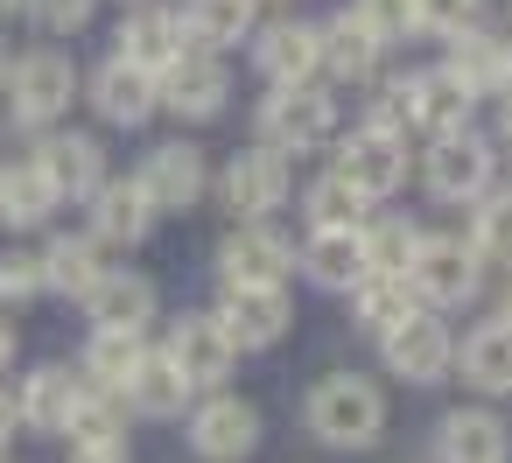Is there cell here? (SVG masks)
<instances>
[{"mask_svg": "<svg viewBox=\"0 0 512 463\" xmlns=\"http://www.w3.org/2000/svg\"><path fill=\"white\" fill-rule=\"evenodd\" d=\"M183 36H190V29H183L176 15H155V8H148V15H134V22L120 29V43H127L120 57H127V64H141L148 78H162V71H169V64L190 50Z\"/></svg>", "mask_w": 512, "mask_h": 463, "instance_id": "603a6c76", "label": "cell"}, {"mask_svg": "<svg viewBox=\"0 0 512 463\" xmlns=\"http://www.w3.org/2000/svg\"><path fill=\"white\" fill-rule=\"evenodd\" d=\"M407 8H414V29H428V36H456V29H477L484 0H407Z\"/></svg>", "mask_w": 512, "mask_h": 463, "instance_id": "8d00e7d4", "label": "cell"}, {"mask_svg": "<svg viewBox=\"0 0 512 463\" xmlns=\"http://www.w3.org/2000/svg\"><path fill=\"white\" fill-rule=\"evenodd\" d=\"M309 428L330 442V449H365L379 442L386 428V393L358 372H330L316 393H309Z\"/></svg>", "mask_w": 512, "mask_h": 463, "instance_id": "7a4b0ae2", "label": "cell"}, {"mask_svg": "<svg viewBox=\"0 0 512 463\" xmlns=\"http://www.w3.org/2000/svg\"><path fill=\"white\" fill-rule=\"evenodd\" d=\"M330 127H337V106L316 85H281L260 106V148H274V155H309L330 141Z\"/></svg>", "mask_w": 512, "mask_h": 463, "instance_id": "3957f363", "label": "cell"}, {"mask_svg": "<svg viewBox=\"0 0 512 463\" xmlns=\"http://www.w3.org/2000/svg\"><path fill=\"white\" fill-rule=\"evenodd\" d=\"M64 435H71V449H78V442H120V407H113V393L85 386L78 407H71V421H64Z\"/></svg>", "mask_w": 512, "mask_h": 463, "instance_id": "d590c367", "label": "cell"}, {"mask_svg": "<svg viewBox=\"0 0 512 463\" xmlns=\"http://www.w3.org/2000/svg\"><path fill=\"white\" fill-rule=\"evenodd\" d=\"M15 358V323H0V365Z\"/></svg>", "mask_w": 512, "mask_h": 463, "instance_id": "ee69618b", "label": "cell"}, {"mask_svg": "<svg viewBox=\"0 0 512 463\" xmlns=\"http://www.w3.org/2000/svg\"><path fill=\"white\" fill-rule=\"evenodd\" d=\"M470 253L484 267H512V190H484L470 211Z\"/></svg>", "mask_w": 512, "mask_h": 463, "instance_id": "4dcf8cb0", "label": "cell"}, {"mask_svg": "<svg viewBox=\"0 0 512 463\" xmlns=\"http://www.w3.org/2000/svg\"><path fill=\"white\" fill-rule=\"evenodd\" d=\"M183 29H190V43H239L253 29V0H190Z\"/></svg>", "mask_w": 512, "mask_h": 463, "instance_id": "836d02e7", "label": "cell"}, {"mask_svg": "<svg viewBox=\"0 0 512 463\" xmlns=\"http://www.w3.org/2000/svg\"><path fill=\"white\" fill-rule=\"evenodd\" d=\"M260 71H267L274 85H309V78L323 71V29H309V22L267 29V36H260Z\"/></svg>", "mask_w": 512, "mask_h": 463, "instance_id": "e0dca14e", "label": "cell"}, {"mask_svg": "<svg viewBox=\"0 0 512 463\" xmlns=\"http://www.w3.org/2000/svg\"><path fill=\"white\" fill-rule=\"evenodd\" d=\"M141 190H148V204L155 211H190L197 197H204V155L197 148H183V141H169V148H155L148 162H141V176H134Z\"/></svg>", "mask_w": 512, "mask_h": 463, "instance_id": "7c38bea8", "label": "cell"}, {"mask_svg": "<svg viewBox=\"0 0 512 463\" xmlns=\"http://www.w3.org/2000/svg\"><path fill=\"white\" fill-rule=\"evenodd\" d=\"M15 8H22V0H0V15H15Z\"/></svg>", "mask_w": 512, "mask_h": 463, "instance_id": "bcb514c9", "label": "cell"}, {"mask_svg": "<svg viewBox=\"0 0 512 463\" xmlns=\"http://www.w3.org/2000/svg\"><path fill=\"white\" fill-rule=\"evenodd\" d=\"M15 421H22V407H15V393H0V442L15 435Z\"/></svg>", "mask_w": 512, "mask_h": 463, "instance_id": "7bdbcfd3", "label": "cell"}, {"mask_svg": "<svg viewBox=\"0 0 512 463\" xmlns=\"http://www.w3.org/2000/svg\"><path fill=\"white\" fill-rule=\"evenodd\" d=\"M71 463H127V449H120V442H78Z\"/></svg>", "mask_w": 512, "mask_h": 463, "instance_id": "b9f144b4", "label": "cell"}, {"mask_svg": "<svg viewBox=\"0 0 512 463\" xmlns=\"http://www.w3.org/2000/svg\"><path fill=\"white\" fill-rule=\"evenodd\" d=\"M379 43H393V36H407L414 29V8H407V0H358V8H351Z\"/></svg>", "mask_w": 512, "mask_h": 463, "instance_id": "ab89813d", "label": "cell"}, {"mask_svg": "<svg viewBox=\"0 0 512 463\" xmlns=\"http://www.w3.org/2000/svg\"><path fill=\"white\" fill-rule=\"evenodd\" d=\"M0 85H8V50H0Z\"/></svg>", "mask_w": 512, "mask_h": 463, "instance_id": "7dc6e473", "label": "cell"}, {"mask_svg": "<svg viewBox=\"0 0 512 463\" xmlns=\"http://www.w3.org/2000/svg\"><path fill=\"white\" fill-rule=\"evenodd\" d=\"M43 288H50V274H43V253H8V260H0V295L29 302V295H43Z\"/></svg>", "mask_w": 512, "mask_h": 463, "instance_id": "f35d334b", "label": "cell"}, {"mask_svg": "<svg viewBox=\"0 0 512 463\" xmlns=\"http://www.w3.org/2000/svg\"><path fill=\"white\" fill-rule=\"evenodd\" d=\"M358 190L344 183V176H323V183H309V218L316 225H358Z\"/></svg>", "mask_w": 512, "mask_h": 463, "instance_id": "74e56055", "label": "cell"}, {"mask_svg": "<svg viewBox=\"0 0 512 463\" xmlns=\"http://www.w3.org/2000/svg\"><path fill=\"white\" fill-rule=\"evenodd\" d=\"M491 141L484 134H470V127H456V134H435V148H428V197H442V204H477L484 190H491Z\"/></svg>", "mask_w": 512, "mask_h": 463, "instance_id": "277c9868", "label": "cell"}, {"mask_svg": "<svg viewBox=\"0 0 512 463\" xmlns=\"http://www.w3.org/2000/svg\"><path fill=\"white\" fill-rule=\"evenodd\" d=\"M36 162H43V176L57 183V197H92V190L106 183V155H99L92 134H57V141L36 148Z\"/></svg>", "mask_w": 512, "mask_h": 463, "instance_id": "ac0fdd59", "label": "cell"}, {"mask_svg": "<svg viewBox=\"0 0 512 463\" xmlns=\"http://www.w3.org/2000/svg\"><path fill=\"white\" fill-rule=\"evenodd\" d=\"M281 197H288V162H281L274 148L232 155V169H225V204H232L239 218H267Z\"/></svg>", "mask_w": 512, "mask_h": 463, "instance_id": "4fadbf2b", "label": "cell"}, {"mask_svg": "<svg viewBox=\"0 0 512 463\" xmlns=\"http://www.w3.org/2000/svg\"><path fill=\"white\" fill-rule=\"evenodd\" d=\"M470 85L442 64V71H414V78H400V85H386V99H379V127H421V134H456V127H470Z\"/></svg>", "mask_w": 512, "mask_h": 463, "instance_id": "6da1fadb", "label": "cell"}, {"mask_svg": "<svg viewBox=\"0 0 512 463\" xmlns=\"http://www.w3.org/2000/svg\"><path fill=\"white\" fill-rule=\"evenodd\" d=\"M162 106H176L183 120H218V113H225V64L183 50V57L162 71Z\"/></svg>", "mask_w": 512, "mask_h": 463, "instance_id": "8fae6325", "label": "cell"}, {"mask_svg": "<svg viewBox=\"0 0 512 463\" xmlns=\"http://www.w3.org/2000/svg\"><path fill=\"white\" fill-rule=\"evenodd\" d=\"M232 337H225V323L218 316H183L176 330H169V365L190 379V393L197 386H218L225 372H232Z\"/></svg>", "mask_w": 512, "mask_h": 463, "instance_id": "30bf717a", "label": "cell"}, {"mask_svg": "<svg viewBox=\"0 0 512 463\" xmlns=\"http://www.w3.org/2000/svg\"><path fill=\"white\" fill-rule=\"evenodd\" d=\"M358 246H365V274H400L407 281V267L421 253V232L407 218H379V225H358Z\"/></svg>", "mask_w": 512, "mask_h": 463, "instance_id": "f546056e", "label": "cell"}, {"mask_svg": "<svg viewBox=\"0 0 512 463\" xmlns=\"http://www.w3.org/2000/svg\"><path fill=\"white\" fill-rule=\"evenodd\" d=\"M85 309H92L99 330H141L155 316V288L141 274H99L92 295H85Z\"/></svg>", "mask_w": 512, "mask_h": 463, "instance_id": "7402d4cb", "label": "cell"}, {"mask_svg": "<svg viewBox=\"0 0 512 463\" xmlns=\"http://www.w3.org/2000/svg\"><path fill=\"white\" fill-rule=\"evenodd\" d=\"M78 393H85V386H78L71 372L43 365V372H36V379L22 386V400H15V407H22V421H29V428H43V435H64V421H71Z\"/></svg>", "mask_w": 512, "mask_h": 463, "instance_id": "f1b7e54d", "label": "cell"}, {"mask_svg": "<svg viewBox=\"0 0 512 463\" xmlns=\"http://www.w3.org/2000/svg\"><path fill=\"white\" fill-rule=\"evenodd\" d=\"M400 316H414V281H400V274H365V281H358V323H365L372 337H386Z\"/></svg>", "mask_w": 512, "mask_h": 463, "instance_id": "1f68e13d", "label": "cell"}, {"mask_svg": "<svg viewBox=\"0 0 512 463\" xmlns=\"http://www.w3.org/2000/svg\"><path fill=\"white\" fill-rule=\"evenodd\" d=\"M463 379L477 393H512V323H477L463 344Z\"/></svg>", "mask_w": 512, "mask_h": 463, "instance_id": "d4e9b609", "label": "cell"}, {"mask_svg": "<svg viewBox=\"0 0 512 463\" xmlns=\"http://www.w3.org/2000/svg\"><path fill=\"white\" fill-rule=\"evenodd\" d=\"M218 323H225V337H232L239 351H267V344L288 330V295H281V281H232Z\"/></svg>", "mask_w": 512, "mask_h": 463, "instance_id": "9c48e42d", "label": "cell"}, {"mask_svg": "<svg viewBox=\"0 0 512 463\" xmlns=\"http://www.w3.org/2000/svg\"><path fill=\"white\" fill-rule=\"evenodd\" d=\"M8 92H15V120H22V127H50V120L71 106L78 71H71L64 50H29L22 64H8Z\"/></svg>", "mask_w": 512, "mask_h": 463, "instance_id": "5b68a950", "label": "cell"}, {"mask_svg": "<svg viewBox=\"0 0 512 463\" xmlns=\"http://www.w3.org/2000/svg\"><path fill=\"white\" fill-rule=\"evenodd\" d=\"M302 267H309L323 288H358V281H365L358 225H316V232H309V246H302Z\"/></svg>", "mask_w": 512, "mask_h": 463, "instance_id": "44dd1931", "label": "cell"}, {"mask_svg": "<svg viewBox=\"0 0 512 463\" xmlns=\"http://www.w3.org/2000/svg\"><path fill=\"white\" fill-rule=\"evenodd\" d=\"M505 323H512V288H505Z\"/></svg>", "mask_w": 512, "mask_h": 463, "instance_id": "c3c4849f", "label": "cell"}, {"mask_svg": "<svg viewBox=\"0 0 512 463\" xmlns=\"http://www.w3.org/2000/svg\"><path fill=\"white\" fill-rule=\"evenodd\" d=\"M449 71L470 85V99L512 92V43H498V36H477V29H456V36H449Z\"/></svg>", "mask_w": 512, "mask_h": 463, "instance_id": "2e32d148", "label": "cell"}, {"mask_svg": "<svg viewBox=\"0 0 512 463\" xmlns=\"http://www.w3.org/2000/svg\"><path fill=\"white\" fill-rule=\"evenodd\" d=\"M57 183L43 176V162H22V169H0V218L8 225H43L57 211Z\"/></svg>", "mask_w": 512, "mask_h": 463, "instance_id": "4316f807", "label": "cell"}, {"mask_svg": "<svg viewBox=\"0 0 512 463\" xmlns=\"http://www.w3.org/2000/svg\"><path fill=\"white\" fill-rule=\"evenodd\" d=\"M190 442H197V456H211V463H239V456L260 442V414H253L246 400H204L197 421H190Z\"/></svg>", "mask_w": 512, "mask_h": 463, "instance_id": "5bb4252c", "label": "cell"}, {"mask_svg": "<svg viewBox=\"0 0 512 463\" xmlns=\"http://www.w3.org/2000/svg\"><path fill=\"white\" fill-rule=\"evenodd\" d=\"M407 281H414V295H421L428 309H456V302H470V295H477L484 260L470 253V239H421V253H414Z\"/></svg>", "mask_w": 512, "mask_h": 463, "instance_id": "8992f818", "label": "cell"}, {"mask_svg": "<svg viewBox=\"0 0 512 463\" xmlns=\"http://www.w3.org/2000/svg\"><path fill=\"white\" fill-rule=\"evenodd\" d=\"M337 176H344L358 197H386V190H400V176H407V141H400L393 127L365 120L358 134H344V148H337Z\"/></svg>", "mask_w": 512, "mask_h": 463, "instance_id": "52a82bcc", "label": "cell"}, {"mask_svg": "<svg viewBox=\"0 0 512 463\" xmlns=\"http://www.w3.org/2000/svg\"><path fill=\"white\" fill-rule=\"evenodd\" d=\"M505 141H512V92H505Z\"/></svg>", "mask_w": 512, "mask_h": 463, "instance_id": "f6af8a7d", "label": "cell"}, {"mask_svg": "<svg viewBox=\"0 0 512 463\" xmlns=\"http://www.w3.org/2000/svg\"><path fill=\"white\" fill-rule=\"evenodd\" d=\"M218 267H225V288H232V281H281V274H288V239L267 232V225H239V232L218 246Z\"/></svg>", "mask_w": 512, "mask_h": 463, "instance_id": "ffe728a7", "label": "cell"}, {"mask_svg": "<svg viewBox=\"0 0 512 463\" xmlns=\"http://www.w3.org/2000/svg\"><path fill=\"white\" fill-rule=\"evenodd\" d=\"M379 351H386V372H393V379H407V386H435V379L449 372V358H456L449 330H442L428 309L400 316V323L379 337Z\"/></svg>", "mask_w": 512, "mask_h": 463, "instance_id": "ba28073f", "label": "cell"}, {"mask_svg": "<svg viewBox=\"0 0 512 463\" xmlns=\"http://www.w3.org/2000/svg\"><path fill=\"white\" fill-rule=\"evenodd\" d=\"M127 400H134L141 414H155V421H162V414H176V407L190 400V379H183L169 358H141V372L127 379Z\"/></svg>", "mask_w": 512, "mask_h": 463, "instance_id": "d6a6232c", "label": "cell"}, {"mask_svg": "<svg viewBox=\"0 0 512 463\" xmlns=\"http://www.w3.org/2000/svg\"><path fill=\"white\" fill-rule=\"evenodd\" d=\"M22 8H29L36 29H50V36H71V29L92 22V0H22Z\"/></svg>", "mask_w": 512, "mask_h": 463, "instance_id": "60d3db41", "label": "cell"}, {"mask_svg": "<svg viewBox=\"0 0 512 463\" xmlns=\"http://www.w3.org/2000/svg\"><path fill=\"white\" fill-rule=\"evenodd\" d=\"M155 99H162V85H155L141 64H127V57H113V64L92 78V106H99V120H113V127H141V120L155 113Z\"/></svg>", "mask_w": 512, "mask_h": 463, "instance_id": "9a60e30c", "label": "cell"}, {"mask_svg": "<svg viewBox=\"0 0 512 463\" xmlns=\"http://www.w3.org/2000/svg\"><path fill=\"white\" fill-rule=\"evenodd\" d=\"M372 64H379V36H372L358 15H337V22L323 29V71H337L344 85H365Z\"/></svg>", "mask_w": 512, "mask_h": 463, "instance_id": "83f0119b", "label": "cell"}, {"mask_svg": "<svg viewBox=\"0 0 512 463\" xmlns=\"http://www.w3.org/2000/svg\"><path fill=\"white\" fill-rule=\"evenodd\" d=\"M505 421L484 407H463L442 421V463H505Z\"/></svg>", "mask_w": 512, "mask_h": 463, "instance_id": "cb8c5ba5", "label": "cell"}, {"mask_svg": "<svg viewBox=\"0 0 512 463\" xmlns=\"http://www.w3.org/2000/svg\"><path fill=\"white\" fill-rule=\"evenodd\" d=\"M141 330H92V344H85V379L99 386V393H127V379L141 372Z\"/></svg>", "mask_w": 512, "mask_h": 463, "instance_id": "484cf974", "label": "cell"}, {"mask_svg": "<svg viewBox=\"0 0 512 463\" xmlns=\"http://www.w3.org/2000/svg\"><path fill=\"white\" fill-rule=\"evenodd\" d=\"M43 274H50V288H64V295H92V281H99L106 267H99V246H92V239H57V246L43 253Z\"/></svg>", "mask_w": 512, "mask_h": 463, "instance_id": "e575fe53", "label": "cell"}, {"mask_svg": "<svg viewBox=\"0 0 512 463\" xmlns=\"http://www.w3.org/2000/svg\"><path fill=\"white\" fill-rule=\"evenodd\" d=\"M148 225H155V204L141 183H99L92 190V239L134 246V239H148Z\"/></svg>", "mask_w": 512, "mask_h": 463, "instance_id": "d6986e66", "label": "cell"}]
</instances>
